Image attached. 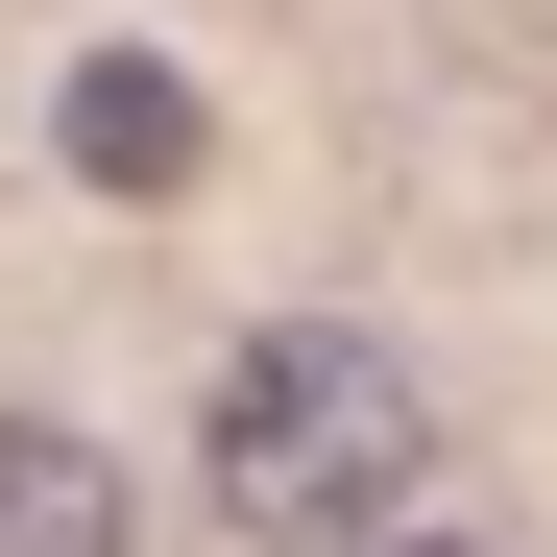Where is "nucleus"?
<instances>
[{
  "label": "nucleus",
  "instance_id": "nucleus-1",
  "mask_svg": "<svg viewBox=\"0 0 557 557\" xmlns=\"http://www.w3.org/2000/svg\"><path fill=\"white\" fill-rule=\"evenodd\" d=\"M195 460H219V509H243V533H363V509H412V485H436V388H412L363 315H292V339H243V363H219Z\"/></svg>",
  "mask_w": 557,
  "mask_h": 557
},
{
  "label": "nucleus",
  "instance_id": "nucleus-2",
  "mask_svg": "<svg viewBox=\"0 0 557 557\" xmlns=\"http://www.w3.org/2000/svg\"><path fill=\"white\" fill-rule=\"evenodd\" d=\"M73 170H98V195H195V73H170V49H73Z\"/></svg>",
  "mask_w": 557,
  "mask_h": 557
},
{
  "label": "nucleus",
  "instance_id": "nucleus-3",
  "mask_svg": "<svg viewBox=\"0 0 557 557\" xmlns=\"http://www.w3.org/2000/svg\"><path fill=\"white\" fill-rule=\"evenodd\" d=\"M0 557H122V460L49 436V412H0Z\"/></svg>",
  "mask_w": 557,
  "mask_h": 557
},
{
  "label": "nucleus",
  "instance_id": "nucleus-4",
  "mask_svg": "<svg viewBox=\"0 0 557 557\" xmlns=\"http://www.w3.org/2000/svg\"><path fill=\"white\" fill-rule=\"evenodd\" d=\"M363 557H485V533H363Z\"/></svg>",
  "mask_w": 557,
  "mask_h": 557
}]
</instances>
